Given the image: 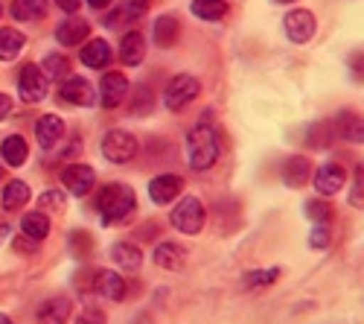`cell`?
<instances>
[{
	"label": "cell",
	"instance_id": "6da1fadb",
	"mask_svg": "<svg viewBox=\"0 0 364 324\" xmlns=\"http://www.w3.org/2000/svg\"><path fill=\"white\" fill-rule=\"evenodd\" d=\"M216 158H219V132L204 117V120L187 135V161L196 172H204L216 164Z\"/></svg>",
	"mask_w": 364,
	"mask_h": 324
},
{
	"label": "cell",
	"instance_id": "7a4b0ae2",
	"mask_svg": "<svg viewBox=\"0 0 364 324\" xmlns=\"http://www.w3.org/2000/svg\"><path fill=\"white\" fill-rule=\"evenodd\" d=\"M97 211H100V219L105 225L123 222L137 211V196L126 184H105L100 199H97Z\"/></svg>",
	"mask_w": 364,
	"mask_h": 324
},
{
	"label": "cell",
	"instance_id": "3957f363",
	"mask_svg": "<svg viewBox=\"0 0 364 324\" xmlns=\"http://www.w3.org/2000/svg\"><path fill=\"white\" fill-rule=\"evenodd\" d=\"M204 219H207V211H204L201 199H196V196H184L172 208V228H178L181 234H190V237L204 228Z\"/></svg>",
	"mask_w": 364,
	"mask_h": 324
},
{
	"label": "cell",
	"instance_id": "277c9868",
	"mask_svg": "<svg viewBox=\"0 0 364 324\" xmlns=\"http://www.w3.org/2000/svg\"><path fill=\"white\" fill-rule=\"evenodd\" d=\"M102 155L111 164H129L137 155V137L126 129H111L102 137Z\"/></svg>",
	"mask_w": 364,
	"mask_h": 324
},
{
	"label": "cell",
	"instance_id": "5b68a950",
	"mask_svg": "<svg viewBox=\"0 0 364 324\" xmlns=\"http://www.w3.org/2000/svg\"><path fill=\"white\" fill-rule=\"evenodd\" d=\"M198 94H201L198 79H196V76H187V73H181V76H172V82L166 85L164 103H166L169 111H181V108H187Z\"/></svg>",
	"mask_w": 364,
	"mask_h": 324
},
{
	"label": "cell",
	"instance_id": "8992f818",
	"mask_svg": "<svg viewBox=\"0 0 364 324\" xmlns=\"http://www.w3.org/2000/svg\"><path fill=\"white\" fill-rule=\"evenodd\" d=\"M87 289L94 292V296H100V298H108V301H123V298H126V292H129L123 275H117V272H111V269L90 272Z\"/></svg>",
	"mask_w": 364,
	"mask_h": 324
},
{
	"label": "cell",
	"instance_id": "52a82bcc",
	"mask_svg": "<svg viewBox=\"0 0 364 324\" xmlns=\"http://www.w3.org/2000/svg\"><path fill=\"white\" fill-rule=\"evenodd\" d=\"M47 85H50V79L44 76V70L38 65H26L18 76V94L23 103H41L47 97Z\"/></svg>",
	"mask_w": 364,
	"mask_h": 324
},
{
	"label": "cell",
	"instance_id": "ba28073f",
	"mask_svg": "<svg viewBox=\"0 0 364 324\" xmlns=\"http://www.w3.org/2000/svg\"><path fill=\"white\" fill-rule=\"evenodd\" d=\"M283 29H286L289 41L306 44V41H312V36H315L318 21H315V15H312L309 9H291V12L283 18Z\"/></svg>",
	"mask_w": 364,
	"mask_h": 324
},
{
	"label": "cell",
	"instance_id": "9c48e42d",
	"mask_svg": "<svg viewBox=\"0 0 364 324\" xmlns=\"http://www.w3.org/2000/svg\"><path fill=\"white\" fill-rule=\"evenodd\" d=\"M329 123H332V132H336V137H341L347 143H364V114L338 111Z\"/></svg>",
	"mask_w": 364,
	"mask_h": 324
},
{
	"label": "cell",
	"instance_id": "30bf717a",
	"mask_svg": "<svg viewBox=\"0 0 364 324\" xmlns=\"http://www.w3.org/2000/svg\"><path fill=\"white\" fill-rule=\"evenodd\" d=\"M62 184L68 187V193L73 196H87L90 190L97 187V172L90 169L87 164H70L62 172Z\"/></svg>",
	"mask_w": 364,
	"mask_h": 324
},
{
	"label": "cell",
	"instance_id": "8fae6325",
	"mask_svg": "<svg viewBox=\"0 0 364 324\" xmlns=\"http://www.w3.org/2000/svg\"><path fill=\"white\" fill-rule=\"evenodd\" d=\"M181 193H184V179L175 175V172L155 175V179L149 182V196H151V202H155V204H169Z\"/></svg>",
	"mask_w": 364,
	"mask_h": 324
},
{
	"label": "cell",
	"instance_id": "7c38bea8",
	"mask_svg": "<svg viewBox=\"0 0 364 324\" xmlns=\"http://www.w3.org/2000/svg\"><path fill=\"white\" fill-rule=\"evenodd\" d=\"M100 100H102V108H117L129 100V79L123 73H105L102 76V85H100Z\"/></svg>",
	"mask_w": 364,
	"mask_h": 324
},
{
	"label": "cell",
	"instance_id": "4fadbf2b",
	"mask_svg": "<svg viewBox=\"0 0 364 324\" xmlns=\"http://www.w3.org/2000/svg\"><path fill=\"white\" fill-rule=\"evenodd\" d=\"M62 100L70 103V105H94L97 103V91L85 76H68L65 85H62Z\"/></svg>",
	"mask_w": 364,
	"mask_h": 324
},
{
	"label": "cell",
	"instance_id": "5bb4252c",
	"mask_svg": "<svg viewBox=\"0 0 364 324\" xmlns=\"http://www.w3.org/2000/svg\"><path fill=\"white\" fill-rule=\"evenodd\" d=\"M151 260H155V266L158 269H166V272H181L187 266V249L184 246H178L172 240L161 243L155 249V254H151Z\"/></svg>",
	"mask_w": 364,
	"mask_h": 324
},
{
	"label": "cell",
	"instance_id": "9a60e30c",
	"mask_svg": "<svg viewBox=\"0 0 364 324\" xmlns=\"http://www.w3.org/2000/svg\"><path fill=\"white\" fill-rule=\"evenodd\" d=\"M347 182V169L341 164H323L315 172V190L321 196H336Z\"/></svg>",
	"mask_w": 364,
	"mask_h": 324
},
{
	"label": "cell",
	"instance_id": "2e32d148",
	"mask_svg": "<svg viewBox=\"0 0 364 324\" xmlns=\"http://www.w3.org/2000/svg\"><path fill=\"white\" fill-rule=\"evenodd\" d=\"M90 36V23L85 18H68L55 26V41L62 47H79Z\"/></svg>",
	"mask_w": 364,
	"mask_h": 324
},
{
	"label": "cell",
	"instance_id": "e0dca14e",
	"mask_svg": "<svg viewBox=\"0 0 364 324\" xmlns=\"http://www.w3.org/2000/svg\"><path fill=\"white\" fill-rule=\"evenodd\" d=\"M65 132H68L65 120L62 117H55V114H44L41 120L36 123V137H38V143L44 146V150H53L55 143H62Z\"/></svg>",
	"mask_w": 364,
	"mask_h": 324
},
{
	"label": "cell",
	"instance_id": "ac0fdd59",
	"mask_svg": "<svg viewBox=\"0 0 364 324\" xmlns=\"http://www.w3.org/2000/svg\"><path fill=\"white\" fill-rule=\"evenodd\" d=\"M309 179H312V164L303 155H291V158L283 161V182H286V187H294V190L306 187Z\"/></svg>",
	"mask_w": 364,
	"mask_h": 324
},
{
	"label": "cell",
	"instance_id": "d6986e66",
	"mask_svg": "<svg viewBox=\"0 0 364 324\" xmlns=\"http://www.w3.org/2000/svg\"><path fill=\"white\" fill-rule=\"evenodd\" d=\"M108 257L114 260V266H119L123 272H140V266H143V251L134 246V243H114L111 246V251H108Z\"/></svg>",
	"mask_w": 364,
	"mask_h": 324
},
{
	"label": "cell",
	"instance_id": "ffe728a7",
	"mask_svg": "<svg viewBox=\"0 0 364 324\" xmlns=\"http://www.w3.org/2000/svg\"><path fill=\"white\" fill-rule=\"evenodd\" d=\"M111 58H114V50L105 38H94V41H87L82 47V65L87 68H94V70H102L111 65Z\"/></svg>",
	"mask_w": 364,
	"mask_h": 324
},
{
	"label": "cell",
	"instance_id": "44dd1931",
	"mask_svg": "<svg viewBox=\"0 0 364 324\" xmlns=\"http://www.w3.org/2000/svg\"><path fill=\"white\" fill-rule=\"evenodd\" d=\"M143 56H146V38L143 33H126L123 36V44H119V58H123V65L126 68H137L143 62Z\"/></svg>",
	"mask_w": 364,
	"mask_h": 324
},
{
	"label": "cell",
	"instance_id": "7402d4cb",
	"mask_svg": "<svg viewBox=\"0 0 364 324\" xmlns=\"http://www.w3.org/2000/svg\"><path fill=\"white\" fill-rule=\"evenodd\" d=\"M38 324H68L70 318V301L68 298H47L38 313H36Z\"/></svg>",
	"mask_w": 364,
	"mask_h": 324
},
{
	"label": "cell",
	"instance_id": "603a6c76",
	"mask_svg": "<svg viewBox=\"0 0 364 324\" xmlns=\"http://www.w3.org/2000/svg\"><path fill=\"white\" fill-rule=\"evenodd\" d=\"M178 33H181V23H178L175 15H161L155 21V26H151V38H155V44L164 47V50L178 41Z\"/></svg>",
	"mask_w": 364,
	"mask_h": 324
},
{
	"label": "cell",
	"instance_id": "cb8c5ba5",
	"mask_svg": "<svg viewBox=\"0 0 364 324\" xmlns=\"http://www.w3.org/2000/svg\"><path fill=\"white\" fill-rule=\"evenodd\" d=\"M23 47H26L23 33H18L15 26H4V29H0V58H4V62H12V58H18Z\"/></svg>",
	"mask_w": 364,
	"mask_h": 324
},
{
	"label": "cell",
	"instance_id": "d4e9b609",
	"mask_svg": "<svg viewBox=\"0 0 364 324\" xmlns=\"http://www.w3.org/2000/svg\"><path fill=\"white\" fill-rule=\"evenodd\" d=\"M0 155H4V161L9 167H21L29 155V146L21 135H9V137H4V143H0Z\"/></svg>",
	"mask_w": 364,
	"mask_h": 324
},
{
	"label": "cell",
	"instance_id": "484cf974",
	"mask_svg": "<svg viewBox=\"0 0 364 324\" xmlns=\"http://www.w3.org/2000/svg\"><path fill=\"white\" fill-rule=\"evenodd\" d=\"M47 0H15L12 4V15L15 21H26V23H36L47 15Z\"/></svg>",
	"mask_w": 364,
	"mask_h": 324
},
{
	"label": "cell",
	"instance_id": "4316f807",
	"mask_svg": "<svg viewBox=\"0 0 364 324\" xmlns=\"http://www.w3.org/2000/svg\"><path fill=\"white\" fill-rule=\"evenodd\" d=\"M21 231H23V237L41 243L47 234H50V219H47V214H41V211L26 214V216L21 219Z\"/></svg>",
	"mask_w": 364,
	"mask_h": 324
},
{
	"label": "cell",
	"instance_id": "83f0119b",
	"mask_svg": "<svg viewBox=\"0 0 364 324\" xmlns=\"http://www.w3.org/2000/svg\"><path fill=\"white\" fill-rule=\"evenodd\" d=\"M29 202V187L23 184V182H9L6 187H4V193H0V204H4L6 211H18V208H23V204Z\"/></svg>",
	"mask_w": 364,
	"mask_h": 324
},
{
	"label": "cell",
	"instance_id": "f1b7e54d",
	"mask_svg": "<svg viewBox=\"0 0 364 324\" xmlns=\"http://www.w3.org/2000/svg\"><path fill=\"white\" fill-rule=\"evenodd\" d=\"M193 15L201 21H219L228 12V0H193Z\"/></svg>",
	"mask_w": 364,
	"mask_h": 324
},
{
	"label": "cell",
	"instance_id": "f546056e",
	"mask_svg": "<svg viewBox=\"0 0 364 324\" xmlns=\"http://www.w3.org/2000/svg\"><path fill=\"white\" fill-rule=\"evenodd\" d=\"M38 68L44 70L47 79H68V73H70V62H68V56H62V53L44 56V62Z\"/></svg>",
	"mask_w": 364,
	"mask_h": 324
},
{
	"label": "cell",
	"instance_id": "4dcf8cb0",
	"mask_svg": "<svg viewBox=\"0 0 364 324\" xmlns=\"http://www.w3.org/2000/svg\"><path fill=\"white\" fill-rule=\"evenodd\" d=\"M280 278V269L271 266V269H257V272H248L245 278H242V286L245 289H262V286H271Z\"/></svg>",
	"mask_w": 364,
	"mask_h": 324
},
{
	"label": "cell",
	"instance_id": "1f68e13d",
	"mask_svg": "<svg viewBox=\"0 0 364 324\" xmlns=\"http://www.w3.org/2000/svg\"><path fill=\"white\" fill-rule=\"evenodd\" d=\"M329 140H336V132H332V123H315L309 129V146H315V150H323V146H329Z\"/></svg>",
	"mask_w": 364,
	"mask_h": 324
},
{
	"label": "cell",
	"instance_id": "d6a6232c",
	"mask_svg": "<svg viewBox=\"0 0 364 324\" xmlns=\"http://www.w3.org/2000/svg\"><path fill=\"white\" fill-rule=\"evenodd\" d=\"M38 204H41V211H55V214H62V211H65V204H68V199H65L62 190H47V193L38 199Z\"/></svg>",
	"mask_w": 364,
	"mask_h": 324
},
{
	"label": "cell",
	"instance_id": "836d02e7",
	"mask_svg": "<svg viewBox=\"0 0 364 324\" xmlns=\"http://www.w3.org/2000/svg\"><path fill=\"white\" fill-rule=\"evenodd\" d=\"M306 216L312 222H329L332 219V208L323 199H315V202H306Z\"/></svg>",
	"mask_w": 364,
	"mask_h": 324
},
{
	"label": "cell",
	"instance_id": "e575fe53",
	"mask_svg": "<svg viewBox=\"0 0 364 324\" xmlns=\"http://www.w3.org/2000/svg\"><path fill=\"white\" fill-rule=\"evenodd\" d=\"M350 204H353V208H361V204H364V167H355V172H353Z\"/></svg>",
	"mask_w": 364,
	"mask_h": 324
},
{
	"label": "cell",
	"instance_id": "d590c367",
	"mask_svg": "<svg viewBox=\"0 0 364 324\" xmlns=\"http://www.w3.org/2000/svg\"><path fill=\"white\" fill-rule=\"evenodd\" d=\"M332 243V234H329V225L326 222H318L315 228H312V237H309V246L312 249H326Z\"/></svg>",
	"mask_w": 364,
	"mask_h": 324
},
{
	"label": "cell",
	"instance_id": "8d00e7d4",
	"mask_svg": "<svg viewBox=\"0 0 364 324\" xmlns=\"http://www.w3.org/2000/svg\"><path fill=\"white\" fill-rule=\"evenodd\" d=\"M70 249H73V254L79 260H87V254H90V237H87L85 231H76L73 237H70Z\"/></svg>",
	"mask_w": 364,
	"mask_h": 324
},
{
	"label": "cell",
	"instance_id": "74e56055",
	"mask_svg": "<svg viewBox=\"0 0 364 324\" xmlns=\"http://www.w3.org/2000/svg\"><path fill=\"white\" fill-rule=\"evenodd\" d=\"M129 108H132L134 117H143L146 111H151V94H146V88H137V94H134Z\"/></svg>",
	"mask_w": 364,
	"mask_h": 324
},
{
	"label": "cell",
	"instance_id": "f35d334b",
	"mask_svg": "<svg viewBox=\"0 0 364 324\" xmlns=\"http://www.w3.org/2000/svg\"><path fill=\"white\" fill-rule=\"evenodd\" d=\"M108 318H105V313L100 310V307H85L79 315H76V321L73 324H105Z\"/></svg>",
	"mask_w": 364,
	"mask_h": 324
},
{
	"label": "cell",
	"instance_id": "ab89813d",
	"mask_svg": "<svg viewBox=\"0 0 364 324\" xmlns=\"http://www.w3.org/2000/svg\"><path fill=\"white\" fill-rule=\"evenodd\" d=\"M347 68H350V73H353L355 82H364V50H358V53H353L347 58Z\"/></svg>",
	"mask_w": 364,
	"mask_h": 324
},
{
	"label": "cell",
	"instance_id": "60d3db41",
	"mask_svg": "<svg viewBox=\"0 0 364 324\" xmlns=\"http://www.w3.org/2000/svg\"><path fill=\"white\" fill-rule=\"evenodd\" d=\"M15 251L18 254H36L38 251V240H29V237H23V234H21V237L15 240Z\"/></svg>",
	"mask_w": 364,
	"mask_h": 324
},
{
	"label": "cell",
	"instance_id": "b9f144b4",
	"mask_svg": "<svg viewBox=\"0 0 364 324\" xmlns=\"http://www.w3.org/2000/svg\"><path fill=\"white\" fill-rule=\"evenodd\" d=\"M55 6L62 9V12H68V15H73V12H79L82 0H55Z\"/></svg>",
	"mask_w": 364,
	"mask_h": 324
},
{
	"label": "cell",
	"instance_id": "7bdbcfd3",
	"mask_svg": "<svg viewBox=\"0 0 364 324\" xmlns=\"http://www.w3.org/2000/svg\"><path fill=\"white\" fill-rule=\"evenodd\" d=\"M12 114V97L9 94H0V120H6Z\"/></svg>",
	"mask_w": 364,
	"mask_h": 324
},
{
	"label": "cell",
	"instance_id": "ee69618b",
	"mask_svg": "<svg viewBox=\"0 0 364 324\" xmlns=\"http://www.w3.org/2000/svg\"><path fill=\"white\" fill-rule=\"evenodd\" d=\"M87 4L94 6V9H108V6H111V0H87Z\"/></svg>",
	"mask_w": 364,
	"mask_h": 324
},
{
	"label": "cell",
	"instance_id": "f6af8a7d",
	"mask_svg": "<svg viewBox=\"0 0 364 324\" xmlns=\"http://www.w3.org/2000/svg\"><path fill=\"white\" fill-rule=\"evenodd\" d=\"M134 324H151V318L143 313V315H137V318H134Z\"/></svg>",
	"mask_w": 364,
	"mask_h": 324
},
{
	"label": "cell",
	"instance_id": "bcb514c9",
	"mask_svg": "<svg viewBox=\"0 0 364 324\" xmlns=\"http://www.w3.org/2000/svg\"><path fill=\"white\" fill-rule=\"evenodd\" d=\"M0 324H12V318H9L6 313H0Z\"/></svg>",
	"mask_w": 364,
	"mask_h": 324
},
{
	"label": "cell",
	"instance_id": "7dc6e473",
	"mask_svg": "<svg viewBox=\"0 0 364 324\" xmlns=\"http://www.w3.org/2000/svg\"><path fill=\"white\" fill-rule=\"evenodd\" d=\"M6 234H9V228H4V225H0V240H4V237H6Z\"/></svg>",
	"mask_w": 364,
	"mask_h": 324
},
{
	"label": "cell",
	"instance_id": "c3c4849f",
	"mask_svg": "<svg viewBox=\"0 0 364 324\" xmlns=\"http://www.w3.org/2000/svg\"><path fill=\"white\" fill-rule=\"evenodd\" d=\"M271 4H294V0H271Z\"/></svg>",
	"mask_w": 364,
	"mask_h": 324
},
{
	"label": "cell",
	"instance_id": "681fc988",
	"mask_svg": "<svg viewBox=\"0 0 364 324\" xmlns=\"http://www.w3.org/2000/svg\"><path fill=\"white\" fill-rule=\"evenodd\" d=\"M0 15H4V9H0Z\"/></svg>",
	"mask_w": 364,
	"mask_h": 324
}]
</instances>
